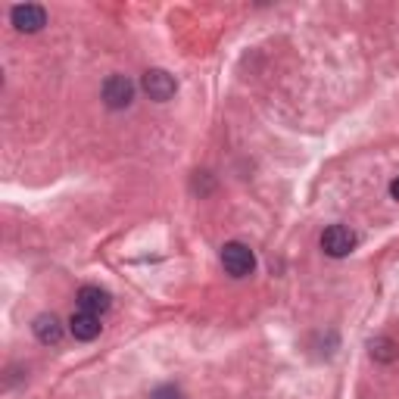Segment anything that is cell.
<instances>
[{"label": "cell", "mask_w": 399, "mask_h": 399, "mask_svg": "<svg viewBox=\"0 0 399 399\" xmlns=\"http://www.w3.org/2000/svg\"><path fill=\"white\" fill-rule=\"evenodd\" d=\"M150 399H184V393L178 390L175 384H165V387H156V390L150 393Z\"/></svg>", "instance_id": "cell-10"}, {"label": "cell", "mask_w": 399, "mask_h": 399, "mask_svg": "<svg viewBox=\"0 0 399 399\" xmlns=\"http://www.w3.org/2000/svg\"><path fill=\"white\" fill-rule=\"evenodd\" d=\"M10 19H13L16 32L34 34L47 25V10L38 7V3H16V7L10 10Z\"/></svg>", "instance_id": "cell-4"}, {"label": "cell", "mask_w": 399, "mask_h": 399, "mask_svg": "<svg viewBox=\"0 0 399 399\" xmlns=\"http://www.w3.org/2000/svg\"><path fill=\"white\" fill-rule=\"evenodd\" d=\"M390 196H393V200H399V178L390 184Z\"/></svg>", "instance_id": "cell-11"}, {"label": "cell", "mask_w": 399, "mask_h": 399, "mask_svg": "<svg viewBox=\"0 0 399 399\" xmlns=\"http://www.w3.org/2000/svg\"><path fill=\"white\" fill-rule=\"evenodd\" d=\"M321 249H325L331 259H343V256H349L356 249V234L347 225H331V228H325V234H321Z\"/></svg>", "instance_id": "cell-2"}, {"label": "cell", "mask_w": 399, "mask_h": 399, "mask_svg": "<svg viewBox=\"0 0 399 399\" xmlns=\"http://www.w3.org/2000/svg\"><path fill=\"white\" fill-rule=\"evenodd\" d=\"M75 303H79V309H85V312H91V315H103L106 309L112 306V296H110V290H103V287H81L79 294H75Z\"/></svg>", "instance_id": "cell-6"}, {"label": "cell", "mask_w": 399, "mask_h": 399, "mask_svg": "<svg viewBox=\"0 0 399 399\" xmlns=\"http://www.w3.org/2000/svg\"><path fill=\"white\" fill-rule=\"evenodd\" d=\"M134 100V81L128 75H110L103 81V103L110 110H125Z\"/></svg>", "instance_id": "cell-3"}, {"label": "cell", "mask_w": 399, "mask_h": 399, "mask_svg": "<svg viewBox=\"0 0 399 399\" xmlns=\"http://www.w3.org/2000/svg\"><path fill=\"white\" fill-rule=\"evenodd\" d=\"M32 331H34V337H38L44 347H57L59 340H63V325H59V318L57 315H38L34 318V325H32Z\"/></svg>", "instance_id": "cell-8"}, {"label": "cell", "mask_w": 399, "mask_h": 399, "mask_svg": "<svg viewBox=\"0 0 399 399\" xmlns=\"http://www.w3.org/2000/svg\"><path fill=\"white\" fill-rule=\"evenodd\" d=\"M368 347H371V356L378 362H393V359H396V343H393L390 337H374Z\"/></svg>", "instance_id": "cell-9"}, {"label": "cell", "mask_w": 399, "mask_h": 399, "mask_svg": "<svg viewBox=\"0 0 399 399\" xmlns=\"http://www.w3.org/2000/svg\"><path fill=\"white\" fill-rule=\"evenodd\" d=\"M100 315H91L85 312V309H79V312H72V318H69V331H72L75 340H94V337H100Z\"/></svg>", "instance_id": "cell-7"}, {"label": "cell", "mask_w": 399, "mask_h": 399, "mask_svg": "<svg viewBox=\"0 0 399 399\" xmlns=\"http://www.w3.org/2000/svg\"><path fill=\"white\" fill-rule=\"evenodd\" d=\"M222 265L231 278H247V275H253V269H256V256L247 243L231 241L222 247Z\"/></svg>", "instance_id": "cell-1"}, {"label": "cell", "mask_w": 399, "mask_h": 399, "mask_svg": "<svg viewBox=\"0 0 399 399\" xmlns=\"http://www.w3.org/2000/svg\"><path fill=\"white\" fill-rule=\"evenodd\" d=\"M144 91L150 94V100H156V103H165V100L175 97V79H172L165 69H147L144 72Z\"/></svg>", "instance_id": "cell-5"}]
</instances>
